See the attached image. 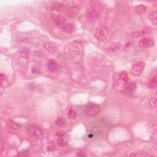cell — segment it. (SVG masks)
Returning a JSON list of instances; mask_svg holds the SVG:
<instances>
[{
	"label": "cell",
	"mask_w": 157,
	"mask_h": 157,
	"mask_svg": "<svg viewBox=\"0 0 157 157\" xmlns=\"http://www.w3.org/2000/svg\"><path fill=\"white\" fill-rule=\"evenodd\" d=\"M51 18L55 26L62 32L67 34H71L74 32V24L71 22H68L63 15L57 14H52Z\"/></svg>",
	"instance_id": "obj_1"
},
{
	"label": "cell",
	"mask_w": 157,
	"mask_h": 157,
	"mask_svg": "<svg viewBox=\"0 0 157 157\" xmlns=\"http://www.w3.org/2000/svg\"><path fill=\"white\" fill-rule=\"evenodd\" d=\"M103 7L102 4L99 3H95L87 13V18L88 21L93 22L100 17L103 12Z\"/></svg>",
	"instance_id": "obj_2"
},
{
	"label": "cell",
	"mask_w": 157,
	"mask_h": 157,
	"mask_svg": "<svg viewBox=\"0 0 157 157\" xmlns=\"http://www.w3.org/2000/svg\"><path fill=\"white\" fill-rule=\"evenodd\" d=\"M108 36V29L104 26L100 25L98 26L95 32V36L98 41H104Z\"/></svg>",
	"instance_id": "obj_3"
},
{
	"label": "cell",
	"mask_w": 157,
	"mask_h": 157,
	"mask_svg": "<svg viewBox=\"0 0 157 157\" xmlns=\"http://www.w3.org/2000/svg\"><path fill=\"white\" fill-rule=\"evenodd\" d=\"M155 44V41L152 38L144 37L139 41V46L142 50L145 51L147 49L152 47Z\"/></svg>",
	"instance_id": "obj_4"
},
{
	"label": "cell",
	"mask_w": 157,
	"mask_h": 157,
	"mask_svg": "<svg viewBox=\"0 0 157 157\" xmlns=\"http://www.w3.org/2000/svg\"><path fill=\"white\" fill-rule=\"evenodd\" d=\"M28 131L29 134L33 137L38 139H42L43 131L39 126L36 125H30L28 128Z\"/></svg>",
	"instance_id": "obj_5"
},
{
	"label": "cell",
	"mask_w": 157,
	"mask_h": 157,
	"mask_svg": "<svg viewBox=\"0 0 157 157\" xmlns=\"http://www.w3.org/2000/svg\"><path fill=\"white\" fill-rule=\"evenodd\" d=\"M151 32H152V29L150 27L145 26L133 32L132 33V36L134 38L143 37L144 36L149 34Z\"/></svg>",
	"instance_id": "obj_6"
},
{
	"label": "cell",
	"mask_w": 157,
	"mask_h": 157,
	"mask_svg": "<svg viewBox=\"0 0 157 157\" xmlns=\"http://www.w3.org/2000/svg\"><path fill=\"white\" fill-rule=\"evenodd\" d=\"M145 64L144 62H139L136 63L132 67L131 73L134 76H140L145 68Z\"/></svg>",
	"instance_id": "obj_7"
},
{
	"label": "cell",
	"mask_w": 157,
	"mask_h": 157,
	"mask_svg": "<svg viewBox=\"0 0 157 157\" xmlns=\"http://www.w3.org/2000/svg\"><path fill=\"white\" fill-rule=\"evenodd\" d=\"M121 48V45L119 43H112L110 44L109 45H108L106 48H105V52L107 54H114L117 52L119 51Z\"/></svg>",
	"instance_id": "obj_8"
},
{
	"label": "cell",
	"mask_w": 157,
	"mask_h": 157,
	"mask_svg": "<svg viewBox=\"0 0 157 157\" xmlns=\"http://www.w3.org/2000/svg\"><path fill=\"white\" fill-rule=\"evenodd\" d=\"M100 111V107L97 104H92L88 106L87 109V114L90 117H93L96 115Z\"/></svg>",
	"instance_id": "obj_9"
},
{
	"label": "cell",
	"mask_w": 157,
	"mask_h": 157,
	"mask_svg": "<svg viewBox=\"0 0 157 157\" xmlns=\"http://www.w3.org/2000/svg\"><path fill=\"white\" fill-rule=\"evenodd\" d=\"M47 67L48 70H50L52 73H58L60 71V66L59 65L56 61L55 60H50L48 62Z\"/></svg>",
	"instance_id": "obj_10"
},
{
	"label": "cell",
	"mask_w": 157,
	"mask_h": 157,
	"mask_svg": "<svg viewBox=\"0 0 157 157\" xmlns=\"http://www.w3.org/2000/svg\"><path fill=\"white\" fill-rule=\"evenodd\" d=\"M45 50L51 54H55L58 51L57 46L52 42H47L43 44Z\"/></svg>",
	"instance_id": "obj_11"
},
{
	"label": "cell",
	"mask_w": 157,
	"mask_h": 157,
	"mask_svg": "<svg viewBox=\"0 0 157 157\" xmlns=\"http://www.w3.org/2000/svg\"><path fill=\"white\" fill-rule=\"evenodd\" d=\"M6 126L9 129L13 130H17L21 128V125L13 121L12 120H9L6 123Z\"/></svg>",
	"instance_id": "obj_12"
},
{
	"label": "cell",
	"mask_w": 157,
	"mask_h": 157,
	"mask_svg": "<svg viewBox=\"0 0 157 157\" xmlns=\"http://www.w3.org/2000/svg\"><path fill=\"white\" fill-rule=\"evenodd\" d=\"M136 90V84L134 82H131L128 84L125 88V93L128 95L133 94Z\"/></svg>",
	"instance_id": "obj_13"
},
{
	"label": "cell",
	"mask_w": 157,
	"mask_h": 157,
	"mask_svg": "<svg viewBox=\"0 0 157 157\" xmlns=\"http://www.w3.org/2000/svg\"><path fill=\"white\" fill-rule=\"evenodd\" d=\"M18 53L22 58L26 59V60H28L29 55H30V51H29V48L26 47H21L19 49Z\"/></svg>",
	"instance_id": "obj_14"
},
{
	"label": "cell",
	"mask_w": 157,
	"mask_h": 157,
	"mask_svg": "<svg viewBox=\"0 0 157 157\" xmlns=\"http://www.w3.org/2000/svg\"><path fill=\"white\" fill-rule=\"evenodd\" d=\"M147 86L149 88V89H155L157 87V77L156 75L152 76L147 84Z\"/></svg>",
	"instance_id": "obj_15"
},
{
	"label": "cell",
	"mask_w": 157,
	"mask_h": 157,
	"mask_svg": "<svg viewBox=\"0 0 157 157\" xmlns=\"http://www.w3.org/2000/svg\"><path fill=\"white\" fill-rule=\"evenodd\" d=\"M149 18L153 25L156 26L157 25V12L156 11H151L149 14Z\"/></svg>",
	"instance_id": "obj_16"
},
{
	"label": "cell",
	"mask_w": 157,
	"mask_h": 157,
	"mask_svg": "<svg viewBox=\"0 0 157 157\" xmlns=\"http://www.w3.org/2000/svg\"><path fill=\"white\" fill-rule=\"evenodd\" d=\"M135 11L138 14H142L147 11V7L143 4H139L137 6L134 8Z\"/></svg>",
	"instance_id": "obj_17"
},
{
	"label": "cell",
	"mask_w": 157,
	"mask_h": 157,
	"mask_svg": "<svg viewBox=\"0 0 157 157\" xmlns=\"http://www.w3.org/2000/svg\"><path fill=\"white\" fill-rule=\"evenodd\" d=\"M55 123L57 126L60 128H63L66 125V122L65 120L62 119V117H58L55 122Z\"/></svg>",
	"instance_id": "obj_18"
},
{
	"label": "cell",
	"mask_w": 157,
	"mask_h": 157,
	"mask_svg": "<svg viewBox=\"0 0 157 157\" xmlns=\"http://www.w3.org/2000/svg\"><path fill=\"white\" fill-rule=\"evenodd\" d=\"M149 106L152 108H156L157 106V102H156V96L152 97L149 101Z\"/></svg>",
	"instance_id": "obj_19"
},
{
	"label": "cell",
	"mask_w": 157,
	"mask_h": 157,
	"mask_svg": "<svg viewBox=\"0 0 157 157\" xmlns=\"http://www.w3.org/2000/svg\"><path fill=\"white\" fill-rule=\"evenodd\" d=\"M67 115H68V117L70 118V119H76V117H77V113H76L75 110L71 109L69 111Z\"/></svg>",
	"instance_id": "obj_20"
},
{
	"label": "cell",
	"mask_w": 157,
	"mask_h": 157,
	"mask_svg": "<svg viewBox=\"0 0 157 157\" xmlns=\"http://www.w3.org/2000/svg\"><path fill=\"white\" fill-rule=\"evenodd\" d=\"M119 78L121 81L125 82H126L128 81V76L125 73H121L119 75Z\"/></svg>",
	"instance_id": "obj_21"
},
{
	"label": "cell",
	"mask_w": 157,
	"mask_h": 157,
	"mask_svg": "<svg viewBox=\"0 0 157 157\" xmlns=\"http://www.w3.org/2000/svg\"><path fill=\"white\" fill-rule=\"evenodd\" d=\"M58 144L60 146H65L67 144V141L64 138V137H58Z\"/></svg>",
	"instance_id": "obj_22"
},
{
	"label": "cell",
	"mask_w": 157,
	"mask_h": 157,
	"mask_svg": "<svg viewBox=\"0 0 157 157\" xmlns=\"http://www.w3.org/2000/svg\"><path fill=\"white\" fill-rule=\"evenodd\" d=\"M47 151L48 152H54L56 150V146L54 145H49L47 146Z\"/></svg>",
	"instance_id": "obj_23"
},
{
	"label": "cell",
	"mask_w": 157,
	"mask_h": 157,
	"mask_svg": "<svg viewBox=\"0 0 157 157\" xmlns=\"http://www.w3.org/2000/svg\"><path fill=\"white\" fill-rule=\"evenodd\" d=\"M56 136L58 137H64L65 136V133L62 131H57L56 133Z\"/></svg>",
	"instance_id": "obj_24"
},
{
	"label": "cell",
	"mask_w": 157,
	"mask_h": 157,
	"mask_svg": "<svg viewBox=\"0 0 157 157\" xmlns=\"http://www.w3.org/2000/svg\"><path fill=\"white\" fill-rule=\"evenodd\" d=\"M5 78H6V76L2 73L1 74V84H3V81L5 80Z\"/></svg>",
	"instance_id": "obj_25"
}]
</instances>
